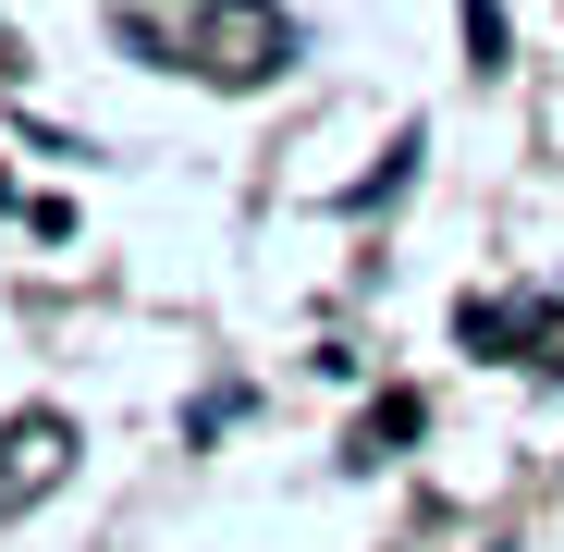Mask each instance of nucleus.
I'll list each match as a JSON object with an SVG mask.
<instances>
[]
</instances>
